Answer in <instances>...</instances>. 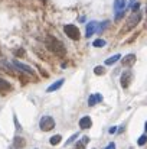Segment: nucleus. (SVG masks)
<instances>
[{
    "label": "nucleus",
    "mask_w": 147,
    "mask_h": 149,
    "mask_svg": "<svg viewBox=\"0 0 147 149\" xmlns=\"http://www.w3.org/2000/svg\"><path fill=\"white\" fill-rule=\"evenodd\" d=\"M45 44H46L48 49L50 51V52H53L55 55H58V56H65L66 49H65L63 44H62L59 39H56V38H53V36H48L46 41H45Z\"/></svg>",
    "instance_id": "obj_1"
},
{
    "label": "nucleus",
    "mask_w": 147,
    "mask_h": 149,
    "mask_svg": "<svg viewBox=\"0 0 147 149\" xmlns=\"http://www.w3.org/2000/svg\"><path fill=\"white\" fill-rule=\"evenodd\" d=\"M39 127H41V130H43V132H49V130H52V129L55 127V120H53L50 116H43V117L39 120Z\"/></svg>",
    "instance_id": "obj_2"
},
{
    "label": "nucleus",
    "mask_w": 147,
    "mask_h": 149,
    "mask_svg": "<svg viewBox=\"0 0 147 149\" xmlns=\"http://www.w3.org/2000/svg\"><path fill=\"white\" fill-rule=\"evenodd\" d=\"M63 31H65V33L71 38V39H74V41H78L79 39V29L75 26V25H65V28H63Z\"/></svg>",
    "instance_id": "obj_3"
},
{
    "label": "nucleus",
    "mask_w": 147,
    "mask_h": 149,
    "mask_svg": "<svg viewBox=\"0 0 147 149\" xmlns=\"http://www.w3.org/2000/svg\"><path fill=\"white\" fill-rule=\"evenodd\" d=\"M127 6V1L126 0H115L114 1V10H115V19L120 20L121 16L124 15V9Z\"/></svg>",
    "instance_id": "obj_4"
},
{
    "label": "nucleus",
    "mask_w": 147,
    "mask_h": 149,
    "mask_svg": "<svg viewBox=\"0 0 147 149\" xmlns=\"http://www.w3.org/2000/svg\"><path fill=\"white\" fill-rule=\"evenodd\" d=\"M140 19H141V13L140 12H136V13H133L131 16H130V19H128V25H127V29H133L134 26H137L139 25V22H140Z\"/></svg>",
    "instance_id": "obj_5"
},
{
    "label": "nucleus",
    "mask_w": 147,
    "mask_h": 149,
    "mask_svg": "<svg viewBox=\"0 0 147 149\" xmlns=\"http://www.w3.org/2000/svg\"><path fill=\"white\" fill-rule=\"evenodd\" d=\"M131 80H133V74H131V71H126V72H123L121 74V87L123 88H127L128 86H130V83H131Z\"/></svg>",
    "instance_id": "obj_6"
},
{
    "label": "nucleus",
    "mask_w": 147,
    "mask_h": 149,
    "mask_svg": "<svg viewBox=\"0 0 147 149\" xmlns=\"http://www.w3.org/2000/svg\"><path fill=\"white\" fill-rule=\"evenodd\" d=\"M13 65L17 68V70H20V71H23V72H26V74H33V70L29 67V65H26V64H22V62H19V61H13Z\"/></svg>",
    "instance_id": "obj_7"
},
{
    "label": "nucleus",
    "mask_w": 147,
    "mask_h": 149,
    "mask_svg": "<svg viewBox=\"0 0 147 149\" xmlns=\"http://www.w3.org/2000/svg\"><path fill=\"white\" fill-rule=\"evenodd\" d=\"M134 62H136V55L134 54H128L121 59L123 67H131V65H134Z\"/></svg>",
    "instance_id": "obj_8"
},
{
    "label": "nucleus",
    "mask_w": 147,
    "mask_h": 149,
    "mask_svg": "<svg viewBox=\"0 0 147 149\" xmlns=\"http://www.w3.org/2000/svg\"><path fill=\"white\" fill-rule=\"evenodd\" d=\"M91 126H92V120H91L90 116H85L79 120V127L81 129H90Z\"/></svg>",
    "instance_id": "obj_9"
},
{
    "label": "nucleus",
    "mask_w": 147,
    "mask_h": 149,
    "mask_svg": "<svg viewBox=\"0 0 147 149\" xmlns=\"http://www.w3.org/2000/svg\"><path fill=\"white\" fill-rule=\"evenodd\" d=\"M98 29V23L97 22H90L88 23V26H87V36L90 38V36H92L94 35V32Z\"/></svg>",
    "instance_id": "obj_10"
},
{
    "label": "nucleus",
    "mask_w": 147,
    "mask_h": 149,
    "mask_svg": "<svg viewBox=\"0 0 147 149\" xmlns=\"http://www.w3.org/2000/svg\"><path fill=\"white\" fill-rule=\"evenodd\" d=\"M63 81H65L63 78H61V80H58V81H55L53 84H50V86H49L48 88H46V91H48V93H52V91H55V90H58V88H61V87H62V84H63Z\"/></svg>",
    "instance_id": "obj_11"
},
{
    "label": "nucleus",
    "mask_w": 147,
    "mask_h": 149,
    "mask_svg": "<svg viewBox=\"0 0 147 149\" xmlns=\"http://www.w3.org/2000/svg\"><path fill=\"white\" fill-rule=\"evenodd\" d=\"M88 142H90V138H88V136H84L79 142L75 143V148L74 149H85V145H87Z\"/></svg>",
    "instance_id": "obj_12"
},
{
    "label": "nucleus",
    "mask_w": 147,
    "mask_h": 149,
    "mask_svg": "<svg viewBox=\"0 0 147 149\" xmlns=\"http://www.w3.org/2000/svg\"><path fill=\"white\" fill-rule=\"evenodd\" d=\"M120 58H121V55H120V54H115V55L110 56L108 59H105V64H107V65H112V64H115Z\"/></svg>",
    "instance_id": "obj_13"
},
{
    "label": "nucleus",
    "mask_w": 147,
    "mask_h": 149,
    "mask_svg": "<svg viewBox=\"0 0 147 149\" xmlns=\"http://www.w3.org/2000/svg\"><path fill=\"white\" fill-rule=\"evenodd\" d=\"M7 90H10V84L7 81H4V80L0 78V93H4Z\"/></svg>",
    "instance_id": "obj_14"
},
{
    "label": "nucleus",
    "mask_w": 147,
    "mask_h": 149,
    "mask_svg": "<svg viewBox=\"0 0 147 149\" xmlns=\"http://www.w3.org/2000/svg\"><path fill=\"white\" fill-rule=\"evenodd\" d=\"M61 139H62V138H61V135H55V136H52V138H50V141H49V142H50V145H58V143L61 142Z\"/></svg>",
    "instance_id": "obj_15"
},
{
    "label": "nucleus",
    "mask_w": 147,
    "mask_h": 149,
    "mask_svg": "<svg viewBox=\"0 0 147 149\" xmlns=\"http://www.w3.org/2000/svg\"><path fill=\"white\" fill-rule=\"evenodd\" d=\"M14 146H17V148H23V146H25V141H23V138H14Z\"/></svg>",
    "instance_id": "obj_16"
},
{
    "label": "nucleus",
    "mask_w": 147,
    "mask_h": 149,
    "mask_svg": "<svg viewBox=\"0 0 147 149\" xmlns=\"http://www.w3.org/2000/svg\"><path fill=\"white\" fill-rule=\"evenodd\" d=\"M105 44H107V42H105L104 39H97V41H94V44H92V45H94L95 48H102Z\"/></svg>",
    "instance_id": "obj_17"
},
{
    "label": "nucleus",
    "mask_w": 147,
    "mask_h": 149,
    "mask_svg": "<svg viewBox=\"0 0 147 149\" xmlns=\"http://www.w3.org/2000/svg\"><path fill=\"white\" fill-rule=\"evenodd\" d=\"M137 143H139L140 146H143V145H146V143H147V135H141V136L139 138V141H137Z\"/></svg>",
    "instance_id": "obj_18"
},
{
    "label": "nucleus",
    "mask_w": 147,
    "mask_h": 149,
    "mask_svg": "<svg viewBox=\"0 0 147 149\" xmlns=\"http://www.w3.org/2000/svg\"><path fill=\"white\" fill-rule=\"evenodd\" d=\"M94 72H95L97 75H102V74L105 72V70H104V67H99V65H98V67L94 68Z\"/></svg>",
    "instance_id": "obj_19"
},
{
    "label": "nucleus",
    "mask_w": 147,
    "mask_h": 149,
    "mask_svg": "<svg viewBox=\"0 0 147 149\" xmlns=\"http://www.w3.org/2000/svg\"><path fill=\"white\" fill-rule=\"evenodd\" d=\"M95 103H97V96L94 94V96H90V99H88V106H95Z\"/></svg>",
    "instance_id": "obj_20"
},
{
    "label": "nucleus",
    "mask_w": 147,
    "mask_h": 149,
    "mask_svg": "<svg viewBox=\"0 0 147 149\" xmlns=\"http://www.w3.org/2000/svg\"><path fill=\"white\" fill-rule=\"evenodd\" d=\"M77 139H78V133H75V135H72V136H71V139H68L65 145H71V143H72V142H75Z\"/></svg>",
    "instance_id": "obj_21"
},
{
    "label": "nucleus",
    "mask_w": 147,
    "mask_h": 149,
    "mask_svg": "<svg viewBox=\"0 0 147 149\" xmlns=\"http://www.w3.org/2000/svg\"><path fill=\"white\" fill-rule=\"evenodd\" d=\"M105 149H115V143H110V145H108Z\"/></svg>",
    "instance_id": "obj_22"
},
{
    "label": "nucleus",
    "mask_w": 147,
    "mask_h": 149,
    "mask_svg": "<svg viewBox=\"0 0 147 149\" xmlns=\"http://www.w3.org/2000/svg\"><path fill=\"white\" fill-rule=\"evenodd\" d=\"M95 96H97V101H98V103H99V101H102V96H101L99 93H98V94H95Z\"/></svg>",
    "instance_id": "obj_23"
},
{
    "label": "nucleus",
    "mask_w": 147,
    "mask_h": 149,
    "mask_svg": "<svg viewBox=\"0 0 147 149\" xmlns=\"http://www.w3.org/2000/svg\"><path fill=\"white\" fill-rule=\"evenodd\" d=\"M115 132H117V129H115L114 126H112V127H110V133H115Z\"/></svg>",
    "instance_id": "obj_24"
},
{
    "label": "nucleus",
    "mask_w": 147,
    "mask_h": 149,
    "mask_svg": "<svg viewBox=\"0 0 147 149\" xmlns=\"http://www.w3.org/2000/svg\"><path fill=\"white\" fill-rule=\"evenodd\" d=\"M144 130H146V135H147V122H146V125H144Z\"/></svg>",
    "instance_id": "obj_25"
}]
</instances>
